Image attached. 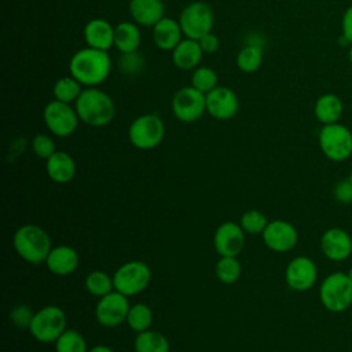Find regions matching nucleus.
<instances>
[{
  "label": "nucleus",
  "instance_id": "34",
  "mask_svg": "<svg viewBox=\"0 0 352 352\" xmlns=\"http://www.w3.org/2000/svg\"><path fill=\"white\" fill-rule=\"evenodd\" d=\"M239 224H241L242 230L249 234H261L264 231V228L267 227L268 220L261 210L250 209V210H246L241 216Z\"/></svg>",
  "mask_w": 352,
  "mask_h": 352
},
{
  "label": "nucleus",
  "instance_id": "26",
  "mask_svg": "<svg viewBox=\"0 0 352 352\" xmlns=\"http://www.w3.org/2000/svg\"><path fill=\"white\" fill-rule=\"evenodd\" d=\"M135 352H169L168 338L157 330H144L138 333L135 342Z\"/></svg>",
  "mask_w": 352,
  "mask_h": 352
},
{
  "label": "nucleus",
  "instance_id": "8",
  "mask_svg": "<svg viewBox=\"0 0 352 352\" xmlns=\"http://www.w3.org/2000/svg\"><path fill=\"white\" fill-rule=\"evenodd\" d=\"M151 279V271L148 265L139 260H132L124 263L118 267L113 275L114 290L129 296H136L142 293Z\"/></svg>",
  "mask_w": 352,
  "mask_h": 352
},
{
  "label": "nucleus",
  "instance_id": "42",
  "mask_svg": "<svg viewBox=\"0 0 352 352\" xmlns=\"http://www.w3.org/2000/svg\"><path fill=\"white\" fill-rule=\"evenodd\" d=\"M348 59H349V62H351V65H352V45H351V48H349V51H348Z\"/></svg>",
  "mask_w": 352,
  "mask_h": 352
},
{
  "label": "nucleus",
  "instance_id": "35",
  "mask_svg": "<svg viewBox=\"0 0 352 352\" xmlns=\"http://www.w3.org/2000/svg\"><path fill=\"white\" fill-rule=\"evenodd\" d=\"M118 66H120V70H122L124 74L135 76V74H138L143 70L144 58L138 51L125 52V54H121V56L118 59Z\"/></svg>",
  "mask_w": 352,
  "mask_h": 352
},
{
  "label": "nucleus",
  "instance_id": "10",
  "mask_svg": "<svg viewBox=\"0 0 352 352\" xmlns=\"http://www.w3.org/2000/svg\"><path fill=\"white\" fill-rule=\"evenodd\" d=\"M173 116L182 122H194L206 111V95L192 85L179 88L170 102Z\"/></svg>",
  "mask_w": 352,
  "mask_h": 352
},
{
  "label": "nucleus",
  "instance_id": "29",
  "mask_svg": "<svg viewBox=\"0 0 352 352\" xmlns=\"http://www.w3.org/2000/svg\"><path fill=\"white\" fill-rule=\"evenodd\" d=\"M84 286L88 293H91L92 296H96L99 298L114 290L113 276H110L107 272L99 271V270L92 271L87 275V278L84 280Z\"/></svg>",
  "mask_w": 352,
  "mask_h": 352
},
{
  "label": "nucleus",
  "instance_id": "27",
  "mask_svg": "<svg viewBox=\"0 0 352 352\" xmlns=\"http://www.w3.org/2000/svg\"><path fill=\"white\" fill-rule=\"evenodd\" d=\"M263 47L260 44H246L236 55V66L243 73H253L260 69L263 63Z\"/></svg>",
  "mask_w": 352,
  "mask_h": 352
},
{
  "label": "nucleus",
  "instance_id": "18",
  "mask_svg": "<svg viewBox=\"0 0 352 352\" xmlns=\"http://www.w3.org/2000/svg\"><path fill=\"white\" fill-rule=\"evenodd\" d=\"M82 36L87 47L103 51H109L114 47V26L103 18H94L88 21L84 26Z\"/></svg>",
  "mask_w": 352,
  "mask_h": 352
},
{
  "label": "nucleus",
  "instance_id": "5",
  "mask_svg": "<svg viewBox=\"0 0 352 352\" xmlns=\"http://www.w3.org/2000/svg\"><path fill=\"white\" fill-rule=\"evenodd\" d=\"M320 151L330 161L342 162L352 154V132L340 122L323 125L318 133Z\"/></svg>",
  "mask_w": 352,
  "mask_h": 352
},
{
  "label": "nucleus",
  "instance_id": "32",
  "mask_svg": "<svg viewBox=\"0 0 352 352\" xmlns=\"http://www.w3.org/2000/svg\"><path fill=\"white\" fill-rule=\"evenodd\" d=\"M87 342L81 333L73 329H66L55 341V352H88Z\"/></svg>",
  "mask_w": 352,
  "mask_h": 352
},
{
  "label": "nucleus",
  "instance_id": "24",
  "mask_svg": "<svg viewBox=\"0 0 352 352\" xmlns=\"http://www.w3.org/2000/svg\"><path fill=\"white\" fill-rule=\"evenodd\" d=\"M344 111V104L336 94L320 95L314 104V116L322 125L338 122Z\"/></svg>",
  "mask_w": 352,
  "mask_h": 352
},
{
  "label": "nucleus",
  "instance_id": "38",
  "mask_svg": "<svg viewBox=\"0 0 352 352\" xmlns=\"http://www.w3.org/2000/svg\"><path fill=\"white\" fill-rule=\"evenodd\" d=\"M33 315H34V314H33L28 307L19 305V307H16V308L12 309V312H11V319L15 322L16 326H23V327H28V329H29L30 322H32V319H33Z\"/></svg>",
  "mask_w": 352,
  "mask_h": 352
},
{
  "label": "nucleus",
  "instance_id": "39",
  "mask_svg": "<svg viewBox=\"0 0 352 352\" xmlns=\"http://www.w3.org/2000/svg\"><path fill=\"white\" fill-rule=\"evenodd\" d=\"M198 43H199V45H201L204 54H213V52H216V51L219 50V47H220V40H219V37H217L214 33H212V32H209V33H206L205 36H202V37L198 40Z\"/></svg>",
  "mask_w": 352,
  "mask_h": 352
},
{
  "label": "nucleus",
  "instance_id": "40",
  "mask_svg": "<svg viewBox=\"0 0 352 352\" xmlns=\"http://www.w3.org/2000/svg\"><path fill=\"white\" fill-rule=\"evenodd\" d=\"M341 34L348 40L349 44H352V6H349L342 14Z\"/></svg>",
  "mask_w": 352,
  "mask_h": 352
},
{
  "label": "nucleus",
  "instance_id": "37",
  "mask_svg": "<svg viewBox=\"0 0 352 352\" xmlns=\"http://www.w3.org/2000/svg\"><path fill=\"white\" fill-rule=\"evenodd\" d=\"M334 198L344 205L352 202V182L349 179H342L334 186Z\"/></svg>",
  "mask_w": 352,
  "mask_h": 352
},
{
  "label": "nucleus",
  "instance_id": "9",
  "mask_svg": "<svg viewBox=\"0 0 352 352\" xmlns=\"http://www.w3.org/2000/svg\"><path fill=\"white\" fill-rule=\"evenodd\" d=\"M177 21L186 37L199 40L202 36L212 32L214 16L208 3L192 1L182 10Z\"/></svg>",
  "mask_w": 352,
  "mask_h": 352
},
{
  "label": "nucleus",
  "instance_id": "2",
  "mask_svg": "<svg viewBox=\"0 0 352 352\" xmlns=\"http://www.w3.org/2000/svg\"><path fill=\"white\" fill-rule=\"evenodd\" d=\"M74 107L80 121L89 126H104L116 114L111 96L96 87H85L74 102Z\"/></svg>",
  "mask_w": 352,
  "mask_h": 352
},
{
  "label": "nucleus",
  "instance_id": "22",
  "mask_svg": "<svg viewBox=\"0 0 352 352\" xmlns=\"http://www.w3.org/2000/svg\"><path fill=\"white\" fill-rule=\"evenodd\" d=\"M172 62L180 70H194L199 66L204 51L194 38H183L172 51Z\"/></svg>",
  "mask_w": 352,
  "mask_h": 352
},
{
  "label": "nucleus",
  "instance_id": "19",
  "mask_svg": "<svg viewBox=\"0 0 352 352\" xmlns=\"http://www.w3.org/2000/svg\"><path fill=\"white\" fill-rule=\"evenodd\" d=\"M78 263L80 257L77 250L69 245H58L52 248L45 260L47 268L59 276L70 275L74 272L78 267Z\"/></svg>",
  "mask_w": 352,
  "mask_h": 352
},
{
  "label": "nucleus",
  "instance_id": "23",
  "mask_svg": "<svg viewBox=\"0 0 352 352\" xmlns=\"http://www.w3.org/2000/svg\"><path fill=\"white\" fill-rule=\"evenodd\" d=\"M45 169L52 182L65 184L74 177L76 162L69 153L56 150L48 160H45Z\"/></svg>",
  "mask_w": 352,
  "mask_h": 352
},
{
  "label": "nucleus",
  "instance_id": "25",
  "mask_svg": "<svg viewBox=\"0 0 352 352\" xmlns=\"http://www.w3.org/2000/svg\"><path fill=\"white\" fill-rule=\"evenodd\" d=\"M142 34L138 23L124 21L114 26V47L121 52L138 51L140 45Z\"/></svg>",
  "mask_w": 352,
  "mask_h": 352
},
{
  "label": "nucleus",
  "instance_id": "17",
  "mask_svg": "<svg viewBox=\"0 0 352 352\" xmlns=\"http://www.w3.org/2000/svg\"><path fill=\"white\" fill-rule=\"evenodd\" d=\"M245 231L234 221L221 223L213 235V245L220 256L236 257L245 245Z\"/></svg>",
  "mask_w": 352,
  "mask_h": 352
},
{
  "label": "nucleus",
  "instance_id": "44",
  "mask_svg": "<svg viewBox=\"0 0 352 352\" xmlns=\"http://www.w3.org/2000/svg\"><path fill=\"white\" fill-rule=\"evenodd\" d=\"M351 182H352V169H351V173H349V177H348Z\"/></svg>",
  "mask_w": 352,
  "mask_h": 352
},
{
  "label": "nucleus",
  "instance_id": "11",
  "mask_svg": "<svg viewBox=\"0 0 352 352\" xmlns=\"http://www.w3.org/2000/svg\"><path fill=\"white\" fill-rule=\"evenodd\" d=\"M44 124L47 128L59 138L70 136L78 125V114L76 107H72L70 103L60 100H51L45 104L43 111Z\"/></svg>",
  "mask_w": 352,
  "mask_h": 352
},
{
  "label": "nucleus",
  "instance_id": "20",
  "mask_svg": "<svg viewBox=\"0 0 352 352\" xmlns=\"http://www.w3.org/2000/svg\"><path fill=\"white\" fill-rule=\"evenodd\" d=\"M132 21L140 26H154L165 16L162 0H129L128 6Z\"/></svg>",
  "mask_w": 352,
  "mask_h": 352
},
{
  "label": "nucleus",
  "instance_id": "28",
  "mask_svg": "<svg viewBox=\"0 0 352 352\" xmlns=\"http://www.w3.org/2000/svg\"><path fill=\"white\" fill-rule=\"evenodd\" d=\"M82 89L84 88L80 81H77L73 76H66L55 81L52 88V95L56 100L72 103L77 100Z\"/></svg>",
  "mask_w": 352,
  "mask_h": 352
},
{
  "label": "nucleus",
  "instance_id": "6",
  "mask_svg": "<svg viewBox=\"0 0 352 352\" xmlns=\"http://www.w3.org/2000/svg\"><path fill=\"white\" fill-rule=\"evenodd\" d=\"M67 318L65 311L56 305H47L34 312L29 331L40 342H55L66 330Z\"/></svg>",
  "mask_w": 352,
  "mask_h": 352
},
{
  "label": "nucleus",
  "instance_id": "13",
  "mask_svg": "<svg viewBox=\"0 0 352 352\" xmlns=\"http://www.w3.org/2000/svg\"><path fill=\"white\" fill-rule=\"evenodd\" d=\"M287 286L294 292L309 290L318 279V268L308 256H297L292 258L285 271Z\"/></svg>",
  "mask_w": 352,
  "mask_h": 352
},
{
  "label": "nucleus",
  "instance_id": "3",
  "mask_svg": "<svg viewBox=\"0 0 352 352\" xmlns=\"http://www.w3.org/2000/svg\"><path fill=\"white\" fill-rule=\"evenodd\" d=\"M12 243L19 257L30 264L45 263L52 249L50 235L37 224L21 226L14 234Z\"/></svg>",
  "mask_w": 352,
  "mask_h": 352
},
{
  "label": "nucleus",
  "instance_id": "21",
  "mask_svg": "<svg viewBox=\"0 0 352 352\" xmlns=\"http://www.w3.org/2000/svg\"><path fill=\"white\" fill-rule=\"evenodd\" d=\"M183 32L179 21L164 16L153 26V41L162 51H172L183 38Z\"/></svg>",
  "mask_w": 352,
  "mask_h": 352
},
{
  "label": "nucleus",
  "instance_id": "41",
  "mask_svg": "<svg viewBox=\"0 0 352 352\" xmlns=\"http://www.w3.org/2000/svg\"><path fill=\"white\" fill-rule=\"evenodd\" d=\"M88 352H114V351L110 346H106V345H95Z\"/></svg>",
  "mask_w": 352,
  "mask_h": 352
},
{
  "label": "nucleus",
  "instance_id": "15",
  "mask_svg": "<svg viewBox=\"0 0 352 352\" xmlns=\"http://www.w3.org/2000/svg\"><path fill=\"white\" fill-rule=\"evenodd\" d=\"M320 250L330 261L341 263L352 254V236L341 227H330L320 236Z\"/></svg>",
  "mask_w": 352,
  "mask_h": 352
},
{
  "label": "nucleus",
  "instance_id": "43",
  "mask_svg": "<svg viewBox=\"0 0 352 352\" xmlns=\"http://www.w3.org/2000/svg\"><path fill=\"white\" fill-rule=\"evenodd\" d=\"M346 274H348V276H349V279H351V282H352V265L349 267V270H348Z\"/></svg>",
  "mask_w": 352,
  "mask_h": 352
},
{
  "label": "nucleus",
  "instance_id": "7",
  "mask_svg": "<svg viewBox=\"0 0 352 352\" xmlns=\"http://www.w3.org/2000/svg\"><path fill=\"white\" fill-rule=\"evenodd\" d=\"M165 136L164 121L153 113L136 117L128 128V139L139 150L157 147Z\"/></svg>",
  "mask_w": 352,
  "mask_h": 352
},
{
  "label": "nucleus",
  "instance_id": "12",
  "mask_svg": "<svg viewBox=\"0 0 352 352\" xmlns=\"http://www.w3.org/2000/svg\"><path fill=\"white\" fill-rule=\"evenodd\" d=\"M131 305L128 302V297L117 290L100 297L99 302L95 308L96 320L104 327H117L124 320H126V315Z\"/></svg>",
  "mask_w": 352,
  "mask_h": 352
},
{
  "label": "nucleus",
  "instance_id": "1",
  "mask_svg": "<svg viewBox=\"0 0 352 352\" xmlns=\"http://www.w3.org/2000/svg\"><path fill=\"white\" fill-rule=\"evenodd\" d=\"M69 72L84 87H98L111 72L110 55L107 51L92 47L81 48L72 55Z\"/></svg>",
  "mask_w": 352,
  "mask_h": 352
},
{
  "label": "nucleus",
  "instance_id": "14",
  "mask_svg": "<svg viewBox=\"0 0 352 352\" xmlns=\"http://www.w3.org/2000/svg\"><path fill=\"white\" fill-rule=\"evenodd\" d=\"M261 235L265 246L270 250H274L278 253H285L292 250L298 241V232L296 227L286 220L268 221Z\"/></svg>",
  "mask_w": 352,
  "mask_h": 352
},
{
  "label": "nucleus",
  "instance_id": "16",
  "mask_svg": "<svg viewBox=\"0 0 352 352\" xmlns=\"http://www.w3.org/2000/svg\"><path fill=\"white\" fill-rule=\"evenodd\" d=\"M239 109L236 94L224 85H217L206 94V111L216 120H230Z\"/></svg>",
  "mask_w": 352,
  "mask_h": 352
},
{
  "label": "nucleus",
  "instance_id": "31",
  "mask_svg": "<svg viewBox=\"0 0 352 352\" xmlns=\"http://www.w3.org/2000/svg\"><path fill=\"white\" fill-rule=\"evenodd\" d=\"M241 272H242V267H241V263L236 260V257L220 256L214 267V274L217 279L227 285L236 282L241 276Z\"/></svg>",
  "mask_w": 352,
  "mask_h": 352
},
{
  "label": "nucleus",
  "instance_id": "36",
  "mask_svg": "<svg viewBox=\"0 0 352 352\" xmlns=\"http://www.w3.org/2000/svg\"><path fill=\"white\" fill-rule=\"evenodd\" d=\"M32 150L38 158L48 160L56 151V147L51 136L45 133H37L32 140Z\"/></svg>",
  "mask_w": 352,
  "mask_h": 352
},
{
  "label": "nucleus",
  "instance_id": "4",
  "mask_svg": "<svg viewBox=\"0 0 352 352\" xmlns=\"http://www.w3.org/2000/svg\"><path fill=\"white\" fill-rule=\"evenodd\" d=\"M319 300L334 314L344 312L352 305V282L346 272H331L320 283Z\"/></svg>",
  "mask_w": 352,
  "mask_h": 352
},
{
  "label": "nucleus",
  "instance_id": "30",
  "mask_svg": "<svg viewBox=\"0 0 352 352\" xmlns=\"http://www.w3.org/2000/svg\"><path fill=\"white\" fill-rule=\"evenodd\" d=\"M153 318L154 316H153L151 308L143 302H138L131 305L125 322L133 331L140 333L150 329L153 323Z\"/></svg>",
  "mask_w": 352,
  "mask_h": 352
},
{
  "label": "nucleus",
  "instance_id": "33",
  "mask_svg": "<svg viewBox=\"0 0 352 352\" xmlns=\"http://www.w3.org/2000/svg\"><path fill=\"white\" fill-rule=\"evenodd\" d=\"M217 81L216 72L208 66H198L192 70L191 85L205 95L219 85Z\"/></svg>",
  "mask_w": 352,
  "mask_h": 352
}]
</instances>
